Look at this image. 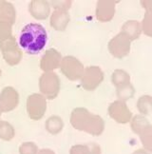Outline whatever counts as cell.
Returning <instances> with one entry per match:
<instances>
[{
    "mask_svg": "<svg viewBox=\"0 0 152 154\" xmlns=\"http://www.w3.org/2000/svg\"><path fill=\"white\" fill-rule=\"evenodd\" d=\"M118 1H108L100 0L96 7V17L101 22H108L112 20L115 14V5Z\"/></svg>",
    "mask_w": 152,
    "mask_h": 154,
    "instance_id": "cell-13",
    "label": "cell"
},
{
    "mask_svg": "<svg viewBox=\"0 0 152 154\" xmlns=\"http://www.w3.org/2000/svg\"><path fill=\"white\" fill-rule=\"evenodd\" d=\"M48 41V33L45 28L37 23H30L23 28L19 45L29 54H37L42 51Z\"/></svg>",
    "mask_w": 152,
    "mask_h": 154,
    "instance_id": "cell-1",
    "label": "cell"
},
{
    "mask_svg": "<svg viewBox=\"0 0 152 154\" xmlns=\"http://www.w3.org/2000/svg\"><path fill=\"white\" fill-rule=\"evenodd\" d=\"M19 153L20 154H37L38 153L37 146L34 143H32V142L23 143L19 147Z\"/></svg>",
    "mask_w": 152,
    "mask_h": 154,
    "instance_id": "cell-26",
    "label": "cell"
},
{
    "mask_svg": "<svg viewBox=\"0 0 152 154\" xmlns=\"http://www.w3.org/2000/svg\"><path fill=\"white\" fill-rule=\"evenodd\" d=\"M61 62H62L61 53L58 52L54 49H50L45 52L43 57L41 58L40 68L43 70H45L46 72H51V70L60 67Z\"/></svg>",
    "mask_w": 152,
    "mask_h": 154,
    "instance_id": "cell-12",
    "label": "cell"
},
{
    "mask_svg": "<svg viewBox=\"0 0 152 154\" xmlns=\"http://www.w3.org/2000/svg\"><path fill=\"white\" fill-rule=\"evenodd\" d=\"M37 154H55V153H54L53 151H52V150H50V149H41V150H39Z\"/></svg>",
    "mask_w": 152,
    "mask_h": 154,
    "instance_id": "cell-28",
    "label": "cell"
},
{
    "mask_svg": "<svg viewBox=\"0 0 152 154\" xmlns=\"http://www.w3.org/2000/svg\"><path fill=\"white\" fill-rule=\"evenodd\" d=\"M0 75H1V69H0Z\"/></svg>",
    "mask_w": 152,
    "mask_h": 154,
    "instance_id": "cell-31",
    "label": "cell"
},
{
    "mask_svg": "<svg viewBox=\"0 0 152 154\" xmlns=\"http://www.w3.org/2000/svg\"><path fill=\"white\" fill-rule=\"evenodd\" d=\"M64 123L59 116L53 115L46 121V129L51 134H57L63 129Z\"/></svg>",
    "mask_w": 152,
    "mask_h": 154,
    "instance_id": "cell-21",
    "label": "cell"
},
{
    "mask_svg": "<svg viewBox=\"0 0 152 154\" xmlns=\"http://www.w3.org/2000/svg\"><path fill=\"white\" fill-rule=\"evenodd\" d=\"M71 124L75 129L93 136L101 135L105 129V121L102 117L92 114L85 108H76L72 110Z\"/></svg>",
    "mask_w": 152,
    "mask_h": 154,
    "instance_id": "cell-2",
    "label": "cell"
},
{
    "mask_svg": "<svg viewBox=\"0 0 152 154\" xmlns=\"http://www.w3.org/2000/svg\"><path fill=\"white\" fill-rule=\"evenodd\" d=\"M103 81V70L97 66H90L85 69L81 78V85L86 91H94Z\"/></svg>",
    "mask_w": 152,
    "mask_h": 154,
    "instance_id": "cell-9",
    "label": "cell"
},
{
    "mask_svg": "<svg viewBox=\"0 0 152 154\" xmlns=\"http://www.w3.org/2000/svg\"><path fill=\"white\" fill-rule=\"evenodd\" d=\"M137 109L143 115H149L152 113V96L143 95L137 101Z\"/></svg>",
    "mask_w": 152,
    "mask_h": 154,
    "instance_id": "cell-22",
    "label": "cell"
},
{
    "mask_svg": "<svg viewBox=\"0 0 152 154\" xmlns=\"http://www.w3.org/2000/svg\"><path fill=\"white\" fill-rule=\"evenodd\" d=\"M39 88L43 95L48 99L57 97L60 91V79L55 72H48L41 75L39 80Z\"/></svg>",
    "mask_w": 152,
    "mask_h": 154,
    "instance_id": "cell-4",
    "label": "cell"
},
{
    "mask_svg": "<svg viewBox=\"0 0 152 154\" xmlns=\"http://www.w3.org/2000/svg\"><path fill=\"white\" fill-rule=\"evenodd\" d=\"M31 14L38 20L47 19L50 15V4L42 0H32L29 6Z\"/></svg>",
    "mask_w": 152,
    "mask_h": 154,
    "instance_id": "cell-14",
    "label": "cell"
},
{
    "mask_svg": "<svg viewBox=\"0 0 152 154\" xmlns=\"http://www.w3.org/2000/svg\"><path fill=\"white\" fill-rule=\"evenodd\" d=\"M141 5L145 9L142 22V31L147 36H152V0H142Z\"/></svg>",
    "mask_w": 152,
    "mask_h": 154,
    "instance_id": "cell-16",
    "label": "cell"
},
{
    "mask_svg": "<svg viewBox=\"0 0 152 154\" xmlns=\"http://www.w3.org/2000/svg\"><path fill=\"white\" fill-rule=\"evenodd\" d=\"M108 114L119 124H126L131 121L132 113L128 109L126 102L124 101H115L108 106Z\"/></svg>",
    "mask_w": 152,
    "mask_h": 154,
    "instance_id": "cell-10",
    "label": "cell"
},
{
    "mask_svg": "<svg viewBox=\"0 0 152 154\" xmlns=\"http://www.w3.org/2000/svg\"><path fill=\"white\" fill-rule=\"evenodd\" d=\"M0 21L14 25L15 21V10L13 4L6 1H0Z\"/></svg>",
    "mask_w": 152,
    "mask_h": 154,
    "instance_id": "cell-18",
    "label": "cell"
},
{
    "mask_svg": "<svg viewBox=\"0 0 152 154\" xmlns=\"http://www.w3.org/2000/svg\"><path fill=\"white\" fill-rule=\"evenodd\" d=\"M131 40L125 32H119L109 41L108 48L109 52L116 58H124L130 51Z\"/></svg>",
    "mask_w": 152,
    "mask_h": 154,
    "instance_id": "cell-5",
    "label": "cell"
},
{
    "mask_svg": "<svg viewBox=\"0 0 152 154\" xmlns=\"http://www.w3.org/2000/svg\"><path fill=\"white\" fill-rule=\"evenodd\" d=\"M3 112V110H2V108H1V106H0V115H1V113Z\"/></svg>",
    "mask_w": 152,
    "mask_h": 154,
    "instance_id": "cell-30",
    "label": "cell"
},
{
    "mask_svg": "<svg viewBox=\"0 0 152 154\" xmlns=\"http://www.w3.org/2000/svg\"><path fill=\"white\" fill-rule=\"evenodd\" d=\"M122 32H125L131 41L136 40L142 33V24L136 20L126 21L122 27Z\"/></svg>",
    "mask_w": 152,
    "mask_h": 154,
    "instance_id": "cell-17",
    "label": "cell"
},
{
    "mask_svg": "<svg viewBox=\"0 0 152 154\" xmlns=\"http://www.w3.org/2000/svg\"><path fill=\"white\" fill-rule=\"evenodd\" d=\"M0 50L5 61L11 66L17 65L22 59V51L17 45L14 37L0 41Z\"/></svg>",
    "mask_w": 152,
    "mask_h": 154,
    "instance_id": "cell-7",
    "label": "cell"
},
{
    "mask_svg": "<svg viewBox=\"0 0 152 154\" xmlns=\"http://www.w3.org/2000/svg\"><path fill=\"white\" fill-rule=\"evenodd\" d=\"M116 94L120 101L125 102L134 96V94H135V88H134V87L130 83V84L116 88Z\"/></svg>",
    "mask_w": 152,
    "mask_h": 154,
    "instance_id": "cell-23",
    "label": "cell"
},
{
    "mask_svg": "<svg viewBox=\"0 0 152 154\" xmlns=\"http://www.w3.org/2000/svg\"><path fill=\"white\" fill-rule=\"evenodd\" d=\"M132 154H149V153L147 152L144 149H137L136 151H134Z\"/></svg>",
    "mask_w": 152,
    "mask_h": 154,
    "instance_id": "cell-29",
    "label": "cell"
},
{
    "mask_svg": "<svg viewBox=\"0 0 152 154\" xmlns=\"http://www.w3.org/2000/svg\"><path fill=\"white\" fill-rule=\"evenodd\" d=\"M68 22L69 14L66 10L55 9L50 16V26L56 31H65Z\"/></svg>",
    "mask_w": 152,
    "mask_h": 154,
    "instance_id": "cell-15",
    "label": "cell"
},
{
    "mask_svg": "<svg viewBox=\"0 0 152 154\" xmlns=\"http://www.w3.org/2000/svg\"><path fill=\"white\" fill-rule=\"evenodd\" d=\"M14 137V128L10 123L0 121V139L10 141Z\"/></svg>",
    "mask_w": 152,
    "mask_h": 154,
    "instance_id": "cell-24",
    "label": "cell"
},
{
    "mask_svg": "<svg viewBox=\"0 0 152 154\" xmlns=\"http://www.w3.org/2000/svg\"><path fill=\"white\" fill-rule=\"evenodd\" d=\"M131 129L140 136V139L147 150L152 152V126L149 121L142 115H135L131 120Z\"/></svg>",
    "mask_w": 152,
    "mask_h": 154,
    "instance_id": "cell-3",
    "label": "cell"
},
{
    "mask_svg": "<svg viewBox=\"0 0 152 154\" xmlns=\"http://www.w3.org/2000/svg\"><path fill=\"white\" fill-rule=\"evenodd\" d=\"M51 5L55 9H63L68 11L71 6V0L68 1H51Z\"/></svg>",
    "mask_w": 152,
    "mask_h": 154,
    "instance_id": "cell-27",
    "label": "cell"
},
{
    "mask_svg": "<svg viewBox=\"0 0 152 154\" xmlns=\"http://www.w3.org/2000/svg\"><path fill=\"white\" fill-rule=\"evenodd\" d=\"M47 109V101L42 94L33 93L27 99V111L32 120H40Z\"/></svg>",
    "mask_w": 152,
    "mask_h": 154,
    "instance_id": "cell-8",
    "label": "cell"
},
{
    "mask_svg": "<svg viewBox=\"0 0 152 154\" xmlns=\"http://www.w3.org/2000/svg\"><path fill=\"white\" fill-rule=\"evenodd\" d=\"M61 72L68 79L71 81H76L81 79L84 74V66L77 58L73 56H66L62 59L60 65Z\"/></svg>",
    "mask_w": 152,
    "mask_h": 154,
    "instance_id": "cell-6",
    "label": "cell"
},
{
    "mask_svg": "<svg viewBox=\"0 0 152 154\" xmlns=\"http://www.w3.org/2000/svg\"><path fill=\"white\" fill-rule=\"evenodd\" d=\"M111 82L116 88L130 84V76L124 69H116L111 75Z\"/></svg>",
    "mask_w": 152,
    "mask_h": 154,
    "instance_id": "cell-20",
    "label": "cell"
},
{
    "mask_svg": "<svg viewBox=\"0 0 152 154\" xmlns=\"http://www.w3.org/2000/svg\"><path fill=\"white\" fill-rule=\"evenodd\" d=\"M19 103V95L14 88L6 87L0 93V106L3 112L14 109Z\"/></svg>",
    "mask_w": 152,
    "mask_h": 154,
    "instance_id": "cell-11",
    "label": "cell"
},
{
    "mask_svg": "<svg viewBox=\"0 0 152 154\" xmlns=\"http://www.w3.org/2000/svg\"><path fill=\"white\" fill-rule=\"evenodd\" d=\"M11 27L13 25L7 22L0 21V41H4L14 37L11 35Z\"/></svg>",
    "mask_w": 152,
    "mask_h": 154,
    "instance_id": "cell-25",
    "label": "cell"
},
{
    "mask_svg": "<svg viewBox=\"0 0 152 154\" xmlns=\"http://www.w3.org/2000/svg\"><path fill=\"white\" fill-rule=\"evenodd\" d=\"M69 154H101V147L95 143L73 146Z\"/></svg>",
    "mask_w": 152,
    "mask_h": 154,
    "instance_id": "cell-19",
    "label": "cell"
}]
</instances>
